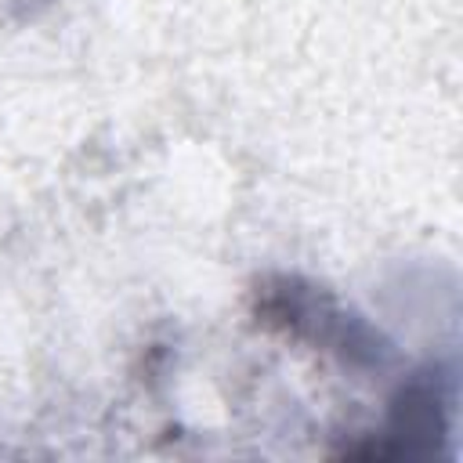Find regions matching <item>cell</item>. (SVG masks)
<instances>
[{
	"instance_id": "obj_2",
	"label": "cell",
	"mask_w": 463,
	"mask_h": 463,
	"mask_svg": "<svg viewBox=\"0 0 463 463\" xmlns=\"http://www.w3.org/2000/svg\"><path fill=\"white\" fill-rule=\"evenodd\" d=\"M445 412H449V398H445L441 383L430 376L412 380L391 405V420H387L391 445L380 456L434 452V441L445 434Z\"/></svg>"
},
{
	"instance_id": "obj_1",
	"label": "cell",
	"mask_w": 463,
	"mask_h": 463,
	"mask_svg": "<svg viewBox=\"0 0 463 463\" xmlns=\"http://www.w3.org/2000/svg\"><path fill=\"white\" fill-rule=\"evenodd\" d=\"M257 315L264 326L282 329L297 340L322 344L358 369H380L387 362V347L362 318L340 311L333 297L297 279L264 282V289L257 293Z\"/></svg>"
}]
</instances>
